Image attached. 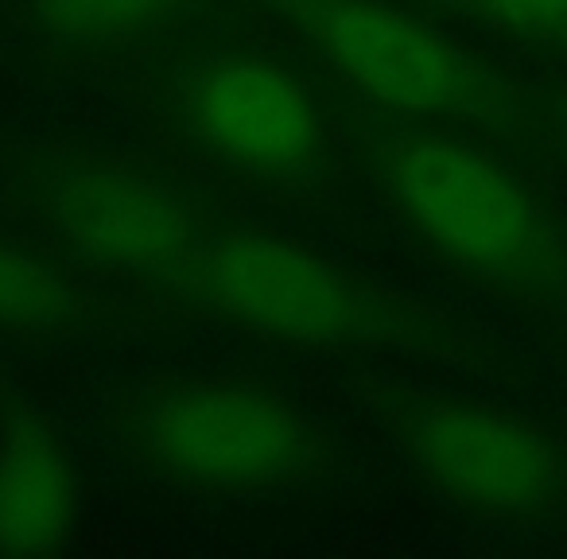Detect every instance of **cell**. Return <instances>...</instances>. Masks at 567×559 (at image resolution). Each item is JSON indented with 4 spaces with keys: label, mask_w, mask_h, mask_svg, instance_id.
<instances>
[{
    "label": "cell",
    "mask_w": 567,
    "mask_h": 559,
    "mask_svg": "<svg viewBox=\"0 0 567 559\" xmlns=\"http://www.w3.org/2000/svg\"><path fill=\"white\" fill-rule=\"evenodd\" d=\"M179 300L288 346L520 377V358L482 323L276 229L218 226Z\"/></svg>",
    "instance_id": "1"
},
{
    "label": "cell",
    "mask_w": 567,
    "mask_h": 559,
    "mask_svg": "<svg viewBox=\"0 0 567 559\" xmlns=\"http://www.w3.org/2000/svg\"><path fill=\"white\" fill-rule=\"evenodd\" d=\"M358 156L401 229L451 276L567 342V221L474 133L381 113Z\"/></svg>",
    "instance_id": "2"
},
{
    "label": "cell",
    "mask_w": 567,
    "mask_h": 559,
    "mask_svg": "<svg viewBox=\"0 0 567 559\" xmlns=\"http://www.w3.org/2000/svg\"><path fill=\"white\" fill-rule=\"evenodd\" d=\"M102 432L133 470L214 497L311 489L347 466L331 427L257 373H136L102 396Z\"/></svg>",
    "instance_id": "3"
},
{
    "label": "cell",
    "mask_w": 567,
    "mask_h": 559,
    "mask_svg": "<svg viewBox=\"0 0 567 559\" xmlns=\"http://www.w3.org/2000/svg\"><path fill=\"white\" fill-rule=\"evenodd\" d=\"M381 113L458 128L556 164V86H536L396 0H260Z\"/></svg>",
    "instance_id": "4"
},
{
    "label": "cell",
    "mask_w": 567,
    "mask_h": 559,
    "mask_svg": "<svg viewBox=\"0 0 567 559\" xmlns=\"http://www.w3.org/2000/svg\"><path fill=\"white\" fill-rule=\"evenodd\" d=\"M12 206L71 257L179 296L210 234L203 203L148 164L74 141H24L4 152Z\"/></svg>",
    "instance_id": "5"
},
{
    "label": "cell",
    "mask_w": 567,
    "mask_h": 559,
    "mask_svg": "<svg viewBox=\"0 0 567 559\" xmlns=\"http://www.w3.org/2000/svg\"><path fill=\"white\" fill-rule=\"evenodd\" d=\"M354 393L416 482L486 525H540L567 509V435L513 404L401 373H362Z\"/></svg>",
    "instance_id": "6"
},
{
    "label": "cell",
    "mask_w": 567,
    "mask_h": 559,
    "mask_svg": "<svg viewBox=\"0 0 567 559\" xmlns=\"http://www.w3.org/2000/svg\"><path fill=\"white\" fill-rule=\"evenodd\" d=\"M190 141L257 179H303L327 159V117L296 71L260 51H206L175 82Z\"/></svg>",
    "instance_id": "7"
},
{
    "label": "cell",
    "mask_w": 567,
    "mask_h": 559,
    "mask_svg": "<svg viewBox=\"0 0 567 559\" xmlns=\"http://www.w3.org/2000/svg\"><path fill=\"white\" fill-rule=\"evenodd\" d=\"M82 489L55 420L28 393L0 396V556H55L79 532Z\"/></svg>",
    "instance_id": "8"
},
{
    "label": "cell",
    "mask_w": 567,
    "mask_h": 559,
    "mask_svg": "<svg viewBox=\"0 0 567 559\" xmlns=\"http://www.w3.org/2000/svg\"><path fill=\"white\" fill-rule=\"evenodd\" d=\"M141 308L90 284L79 268L0 237V339L79 342L141 323Z\"/></svg>",
    "instance_id": "9"
},
{
    "label": "cell",
    "mask_w": 567,
    "mask_h": 559,
    "mask_svg": "<svg viewBox=\"0 0 567 559\" xmlns=\"http://www.w3.org/2000/svg\"><path fill=\"white\" fill-rule=\"evenodd\" d=\"M190 0H32L35 24L63 48H113L175 20Z\"/></svg>",
    "instance_id": "10"
},
{
    "label": "cell",
    "mask_w": 567,
    "mask_h": 559,
    "mask_svg": "<svg viewBox=\"0 0 567 559\" xmlns=\"http://www.w3.org/2000/svg\"><path fill=\"white\" fill-rule=\"evenodd\" d=\"M443 9L567 59V0H440Z\"/></svg>",
    "instance_id": "11"
},
{
    "label": "cell",
    "mask_w": 567,
    "mask_h": 559,
    "mask_svg": "<svg viewBox=\"0 0 567 559\" xmlns=\"http://www.w3.org/2000/svg\"><path fill=\"white\" fill-rule=\"evenodd\" d=\"M556 136H559L556 164H564L567 172V86H556Z\"/></svg>",
    "instance_id": "12"
}]
</instances>
